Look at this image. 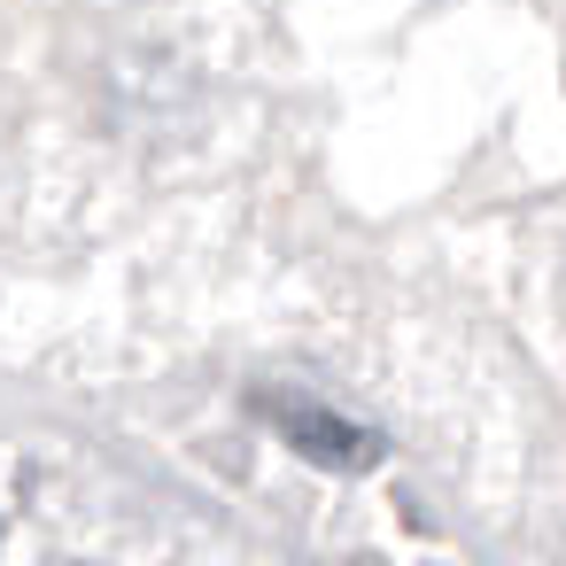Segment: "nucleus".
Masks as SVG:
<instances>
[{
  "label": "nucleus",
  "mask_w": 566,
  "mask_h": 566,
  "mask_svg": "<svg viewBox=\"0 0 566 566\" xmlns=\"http://www.w3.org/2000/svg\"><path fill=\"white\" fill-rule=\"evenodd\" d=\"M264 411H272V419H280V434H287L303 458H318V465H342V473H357V465H373V458H380V442H373L365 427H349L342 411H326V403L264 396Z\"/></svg>",
  "instance_id": "1"
}]
</instances>
